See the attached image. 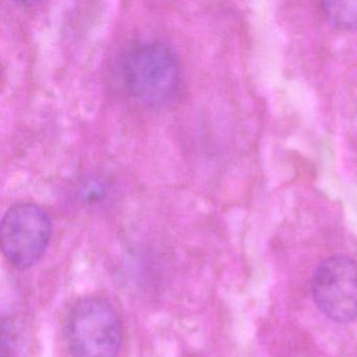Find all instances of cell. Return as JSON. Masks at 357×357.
I'll return each instance as SVG.
<instances>
[{
	"mask_svg": "<svg viewBox=\"0 0 357 357\" xmlns=\"http://www.w3.org/2000/svg\"><path fill=\"white\" fill-rule=\"evenodd\" d=\"M116 75L130 99L142 105L160 106L174 97L181 68L168 45L146 40L130 45L119 56Z\"/></svg>",
	"mask_w": 357,
	"mask_h": 357,
	"instance_id": "cell-1",
	"label": "cell"
},
{
	"mask_svg": "<svg viewBox=\"0 0 357 357\" xmlns=\"http://www.w3.org/2000/svg\"><path fill=\"white\" fill-rule=\"evenodd\" d=\"M64 336L72 357H116L122 344V323L104 298H81L68 312Z\"/></svg>",
	"mask_w": 357,
	"mask_h": 357,
	"instance_id": "cell-2",
	"label": "cell"
},
{
	"mask_svg": "<svg viewBox=\"0 0 357 357\" xmlns=\"http://www.w3.org/2000/svg\"><path fill=\"white\" fill-rule=\"evenodd\" d=\"M51 236V218L33 202L14 204L1 220L0 238L3 255L18 269L31 268L40 261Z\"/></svg>",
	"mask_w": 357,
	"mask_h": 357,
	"instance_id": "cell-3",
	"label": "cell"
},
{
	"mask_svg": "<svg viewBox=\"0 0 357 357\" xmlns=\"http://www.w3.org/2000/svg\"><path fill=\"white\" fill-rule=\"evenodd\" d=\"M312 294L321 312L336 323L357 319V264L347 257L324 261L313 275Z\"/></svg>",
	"mask_w": 357,
	"mask_h": 357,
	"instance_id": "cell-4",
	"label": "cell"
},
{
	"mask_svg": "<svg viewBox=\"0 0 357 357\" xmlns=\"http://www.w3.org/2000/svg\"><path fill=\"white\" fill-rule=\"evenodd\" d=\"M321 10L333 28L340 31L357 30V0L325 1L321 3Z\"/></svg>",
	"mask_w": 357,
	"mask_h": 357,
	"instance_id": "cell-5",
	"label": "cell"
},
{
	"mask_svg": "<svg viewBox=\"0 0 357 357\" xmlns=\"http://www.w3.org/2000/svg\"><path fill=\"white\" fill-rule=\"evenodd\" d=\"M107 187L103 179L91 177L85 179L78 189V196L81 202L87 204H96L105 199Z\"/></svg>",
	"mask_w": 357,
	"mask_h": 357,
	"instance_id": "cell-6",
	"label": "cell"
}]
</instances>
